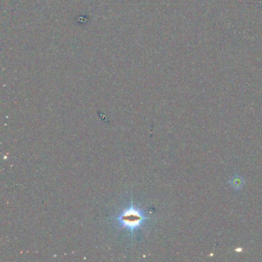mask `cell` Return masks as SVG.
<instances>
[{
	"instance_id": "1",
	"label": "cell",
	"mask_w": 262,
	"mask_h": 262,
	"mask_svg": "<svg viewBox=\"0 0 262 262\" xmlns=\"http://www.w3.org/2000/svg\"><path fill=\"white\" fill-rule=\"evenodd\" d=\"M114 220L119 228L129 231L133 237L135 231L142 228L149 220V217L143 209L135 205L133 201H131V204L124 208Z\"/></svg>"
}]
</instances>
